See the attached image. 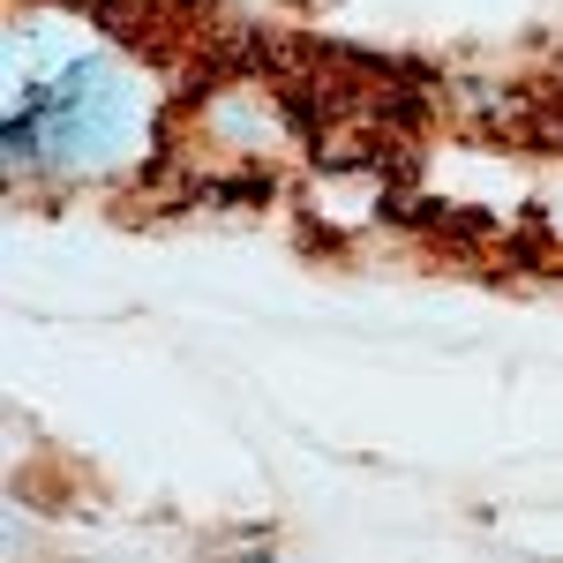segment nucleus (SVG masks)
Instances as JSON below:
<instances>
[{
	"instance_id": "1",
	"label": "nucleus",
	"mask_w": 563,
	"mask_h": 563,
	"mask_svg": "<svg viewBox=\"0 0 563 563\" xmlns=\"http://www.w3.org/2000/svg\"><path fill=\"white\" fill-rule=\"evenodd\" d=\"M38 135V158L45 166H106L129 135V98L121 84H106V68H76L68 84L45 98L38 121H15V151Z\"/></svg>"
}]
</instances>
